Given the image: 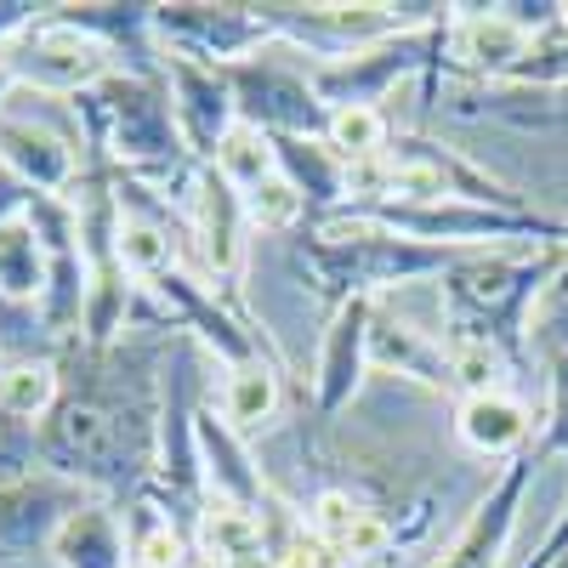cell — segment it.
<instances>
[{"instance_id":"29","label":"cell","mask_w":568,"mask_h":568,"mask_svg":"<svg viewBox=\"0 0 568 568\" xmlns=\"http://www.w3.org/2000/svg\"><path fill=\"white\" fill-rule=\"evenodd\" d=\"M29 200H34V187H29L18 171H7V165H0V222L23 216V211H29Z\"/></svg>"},{"instance_id":"10","label":"cell","mask_w":568,"mask_h":568,"mask_svg":"<svg viewBox=\"0 0 568 568\" xmlns=\"http://www.w3.org/2000/svg\"><path fill=\"white\" fill-rule=\"evenodd\" d=\"M98 500L85 495L80 484L58 478V471H7L0 478V562H29V557H45L58 540V529L69 524V517Z\"/></svg>"},{"instance_id":"12","label":"cell","mask_w":568,"mask_h":568,"mask_svg":"<svg viewBox=\"0 0 568 568\" xmlns=\"http://www.w3.org/2000/svg\"><path fill=\"white\" fill-rule=\"evenodd\" d=\"M369 313L375 302H347L324 318L318 358H313V420L318 426H336L369 375Z\"/></svg>"},{"instance_id":"18","label":"cell","mask_w":568,"mask_h":568,"mask_svg":"<svg viewBox=\"0 0 568 568\" xmlns=\"http://www.w3.org/2000/svg\"><path fill=\"white\" fill-rule=\"evenodd\" d=\"M216 409H222V420H227L245 444H256L262 433H273V420L284 415V358L233 364V369L222 375Z\"/></svg>"},{"instance_id":"7","label":"cell","mask_w":568,"mask_h":568,"mask_svg":"<svg viewBox=\"0 0 568 568\" xmlns=\"http://www.w3.org/2000/svg\"><path fill=\"white\" fill-rule=\"evenodd\" d=\"M154 40L165 58H187L205 69H233L267 45H278L273 23L262 7H211V0H176V7H154Z\"/></svg>"},{"instance_id":"13","label":"cell","mask_w":568,"mask_h":568,"mask_svg":"<svg viewBox=\"0 0 568 568\" xmlns=\"http://www.w3.org/2000/svg\"><path fill=\"white\" fill-rule=\"evenodd\" d=\"M369 369L393 375V382H415L438 398H455V375H449V342L404 318L398 307L375 302L369 313Z\"/></svg>"},{"instance_id":"20","label":"cell","mask_w":568,"mask_h":568,"mask_svg":"<svg viewBox=\"0 0 568 568\" xmlns=\"http://www.w3.org/2000/svg\"><path fill=\"white\" fill-rule=\"evenodd\" d=\"M63 398V369L58 358H18L0 369V420L40 433V420Z\"/></svg>"},{"instance_id":"17","label":"cell","mask_w":568,"mask_h":568,"mask_svg":"<svg viewBox=\"0 0 568 568\" xmlns=\"http://www.w3.org/2000/svg\"><path fill=\"white\" fill-rule=\"evenodd\" d=\"M58 568H131V517L114 500H85L52 540Z\"/></svg>"},{"instance_id":"33","label":"cell","mask_w":568,"mask_h":568,"mask_svg":"<svg viewBox=\"0 0 568 568\" xmlns=\"http://www.w3.org/2000/svg\"><path fill=\"white\" fill-rule=\"evenodd\" d=\"M0 369H7V342H0Z\"/></svg>"},{"instance_id":"8","label":"cell","mask_w":568,"mask_h":568,"mask_svg":"<svg viewBox=\"0 0 568 568\" xmlns=\"http://www.w3.org/2000/svg\"><path fill=\"white\" fill-rule=\"evenodd\" d=\"M187 227H194V273L211 278V291L240 307V278H245V256H251V216H245V194L233 187L216 165L194 171V187H187Z\"/></svg>"},{"instance_id":"23","label":"cell","mask_w":568,"mask_h":568,"mask_svg":"<svg viewBox=\"0 0 568 568\" xmlns=\"http://www.w3.org/2000/svg\"><path fill=\"white\" fill-rule=\"evenodd\" d=\"M393 120L387 109H329V131H324V149L336 154L342 165H364V160H382L387 142H393Z\"/></svg>"},{"instance_id":"11","label":"cell","mask_w":568,"mask_h":568,"mask_svg":"<svg viewBox=\"0 0 568 568\" xmlns=\"http://www.w3.org/2000/svg\"><path fill=\"white\" fill-rule=\"evenodd\" d=\"M433 120H455V125H506V131H557L568 120L562 91H540V85H517V80H471V74H444L438 98L426 109Z\"/></svg>"},{"instance_id":"28","label":"cell","mask_w":568,"mask_h":568,"mask_svg":"<svg viewBox=\"0 0 568 568\" xmlns=\"http://www.w3.org/2000/svg\"><path fill=\"white\" fill-rule=\"evenodd\" d=\"M562 551H568V506L557 511V524L546 529V540H540V546H535V551H529L524 562H517V568H551V562H557Z\"/></svg>"},{"instance_id":"25","label":"cell","mask_w":568,"mask_h":568,"mask_svg":"<svg viewBox=\"0 0 568 568\" xmlns=\"http://www.w3.org/2000/svg\"><path fill=\"white\" fill-rule=\"evenodd\" d=\"M245 216H251L256 240H291V233L307 227V205H302V194L284 176L251 187V194H245Z\"/></svg>"},{"instance_id":"6","label":"cell","mask_w":568,"mask_h":568,"mask_svg":"<svg viewBox=\"0 0 568 568\" xmlns=\"http://www.w3.org/2000/svg\"><path fill=\"white\" fill-rule=\"evenodd\" d=\"M222 74H227V91H233V109H240V125H256L267 136L324 142L329 109L318 103L302 52H291V45H267V52L233 63Z\"/></svg>"},{"instance_id":"2","label":"cell","mask_w":568,"mask_h":568,"mask_svg":"<svg viewBox=\"0 0 568 568\" xmlns=\"http://www.w3.org/2000/svg\"><path fill=\"white\" fill-rule=\"evenodd\" d=\"M466 251H444V245H415L398 233L375 227L353 211H336L318 227H302L284 240V262L307 284V296L324 307V318L347 307V302H387V291L404 284H426L460 262Z\"/></svg>"},{"instance_id":"19","label":"cell","mask_w":568,"mask_h":568,"mask_svg":"<svg viewBox=\"0 0 568 568\" xmlns=\"http://www.w3.org/2000/svg\"><path fill=\"white\" fill-rule=\"evenodd\" d=\"M273 154H278V176L302 194L307 205V227L329 222L347 205V165L324 149V142L307 136H273Z\"/></svg>"},{"instance_id":"26","label":"cell","mask_w":568,"mask_h":568,"mask_svg":"<svg viewBox=\"0 0 568 568\" xmlns=\"http://www.w3.org/2000/svg\"><path fill=\"white\" fill-rule=\"evenodd\" d=\"M529 353H535V364H546L551 353H568V251H562V267H557L551 284H546V296L535 302Z\"/></svg>"},{"instance_id":"4","label":"cell","mask_w":568,"mask_h":568,"mask_svg":"<svg viewBox=\"0 0 568 568\" xmlns=\"http://www.w3.org/2000/svg\"><path fill=\"white\" fill-rule=\"evenodd\" d=\"M74 109H80L85 136L103 142V154L114 160L120 176H136V182H149V187H160V194L187 205V187H194L200 160L187 154V142L176 131L165 74L149 80V74H125L120 69L98 91L74 98Z\"/></svg>"},{"instance_id":"9","label":"cell","mask_w":568,"mask_h":568,"mask_svg":"<svg viewBox=\"0 0 568 568\" xmlns=\"http://www.w3.org/2000/svg\"><path fill=\"white\" fill-rule=\"evenodd\" d=\"M535 478H540L535 449L495 466L489 489L466 506L460 529L426 557V568H511V557H506L511 551V529H517V511H524V495H529Z\"/></svg>"},{"instance_id":"24","label":"cell","mask_w":568,"mask_h":568,"mask_svg":"<svg viewBox=\"0 0 568 568\" xmlns=\"http://www.w3.org/2000/svg\"><path fill=\"white\" fill-rule=\"evenodd\" d=\"M211 165H216L233 187H240V194H251V187H262V182H273V176H278L273 136H267V131H256V125H233Z\"/></svg>"},{"instance_id":"21","label":"cell","mask_w":568,"mask_h":568,"mask_svg":"<svg viewBox=\"0 0 568 568\" xmlns=\"http://www.w3.org/2000/svg\"><path fill=\"white\" fill-rule=\"evenodd\" d=\"M194 551L205 568H222L245 551H267V524L262 511L251 506H233V500H205L200 524H194Z\"/></svg>"},{"instance_id":"32","label":"cell","mask_w":568,"mask_h":568,"mask_svg":"<svg viewBox=\"0 0 568 568\" xmlns=\"http://www.w3.org/2000/svg\"><path fill=\"white\" fill-rule=\"evenodd\" d=\"M557 29H562V34H568V0H562V12H557Z\"/></svg>"},{"instance_id":"35","label":"cell","mask_w":568,"mask_h":568,"mask_svg":"<svg viewBox=\"0 0 568 568\" xmlns=\"http://www.w3.org/2000/svg\"><path fill=\"white\" fill-rule=\"evenodd\" d=\"M200 568H205V562H200Z\"/></svg>"},{"instance_id":"16","label":"cell","mask_w":568,"mask_h":568,"mask_svg":"<svg viewBox=\"0 0 568 568\" xmlns=\"http://www.w3.org/2000/svg\"><path fill=\"white\" fill-rule=\"evenodd\" d=\"M455 444L478 460H517L535 444V409L524 393H471L455 398Z\"/></svg>"},{"instance_id":"27","label":"cell","mask_w":568,"mask_h":568,"mask_svg":"<svg viewBox=\"0 0 568 568\" xmlns=\"http://www.w3.org/2000/svg\"><path fill=\"white\" fill-rule=\"evenodd\" d=\"M546 415H540V433H535V460H557L568 455V353H551L546 364Z\"/></svg>"},{"instance_id":"30","label":"cell","mask_w":568,"mask_h":568,"mask_svg":"<svg viewBox=\"0 0 568 568\" xmlns=\"http://www.w3.org/2000/svg\"><path fill=\"white\" fill-rule=\"evenodd\" d=\"M40 12H45V7H34V0H0V45L18 40V34H23Z\"/></svg>"},{"instance_id":"1","label":"cell","mask_w":568,"mask_h":568,"mask_svg":"<svg viewBox=\"0 0 568 568\" xmlns=\"http://www.w3.org/2000/svg\"><path fill=\"white\" fill-rule=\"evenodd\" d=\"M165 353L171 336L154 329H125L114 347L63 342V398L34 433V466L131 511L160 466Z\"/></svg>"},{"instance_id":"5","label":"cell","mask_w":568,"mask_h":568,"mask_svg":"<svg viewBox=\"0 0 568 568\" xmlns=\"http://www.w3.org/2000/svg\"><path fill=\"white\" fill-rule=\"evenodd\" d=\"M0 74H7L18 91H40V98H85L98 91L109 74H120V58L98 34L74 29L58 7H45L18 40L0 45Z\"/></svg>"},{"instance_id":"22","label":"cell","mask_w":568,"mask_h":568,"mask_svg":"<svg viewBox=\"0 0 568 568\" xmlns=\"http://www.w3.org/2000/svg\"><path fill=\"white\" fill-rule=\"evenodd\" d=\"M40 296H45V245L23 211L12 222H0V302L40 307Z\"/></svg>"},{"instance_id":"31","label":"cell","mask_w":568,"mask_h":568,"mask_svg":"<svg viewBox=\"0 0 568 568\" xmlns=\"http://www.w3.org/2000/svg\"><path fill=\"white\" fill-rule=\"evenodd\" d=\"M222 568H278V557H273V551H245V557H233V562H222Z\"/></svg>"},{"instance_id":"14","label":"cell","mask_w":568,"mask_h":568,"mask_svg":"<svg viewBox=\"0 0 568 568\" xmlns=\"http://www.w3.org/2000/svg\"><path fill=\"white\" fill-rule=\"evenodd\" d=\"M165 85H171V109H176V131L187 142V154L200 165H211L216 149L227 142V131L240 125L227 74L205 69V63H187V58H165Z\"/></svg>"},{"instance_id":"15","label":"cell","mask_w":568,"mask_h":568,"mask_svg":"<svg viewBox=\"0 0 568 568\" xmlns=\"http://www.w3.org/2000/svg\"><path fill=\"white\" fill-rule=\"evenodd\" d=\"M449 74H471V80H506L529 52V29L511 23L506 7H449Z\"/></svg>"},{"instance_id":"3","label":"cell","mask_w":568,"mask_h":568,"mask_svg":"<svg viewBox=\"0 0 568 568\" xmlns=\"http://www.w3.org/2000/svg\"><path fill=\"white\" fill-rule=\"evenodd\" d=\"M568 245L546 251H466L449 273H438V313L449 347H495L517 369H535L529 353V318L546 296L551 273L562 267Z\"/></svg>"},{"instance_id":"34","label":"cell","mask_w":568,"mask_h":568,"mask_svg":"<svg viewBox=\"0 0 568 568\" xmlns=\"http://www.w3.org/2000/svg\"><path fill=\"white\" fill-rule=\"evenodd\" d=\"M0 471H7V449H0Z\"/></svg>"}]
</instances>
